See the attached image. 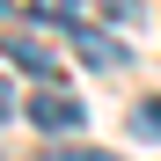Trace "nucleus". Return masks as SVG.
<instances>
[{
	"label": "nucleus",
	"instance_id": "1",
	"mask_svg": "<svg viewBox=\"0 0 161 161\" xmlns=\"http://www.w3.org/2000/svg\"><path fill=\"white\" fill-rule=\"evenodd\" d=\"M30 125H37V132H80L88 110H80V95H66V88H51V80H44V88L30 95Z\"/></svg>",
	"mask_w": 161,
	"mask_h": 161
},
{
	"label": "nucleus",
	"instance_id": "2",
	"mask_svg": "<svg viewBox=\"0 0 161 161\" xmlns=\"http://www.w3.org/2000/svg\"><path fill=\"white\" fill-rule=\"evenodd\" d=\"M0 59H15L22 73H37V80H51V51H44L37 37H22V30H8V37H0Z\"/></svg>",
	"mask_w": 161,
	"mask_h": 161
},
{
	"label": "nucleus",
	"instance_id": "3",
	"mask_svg": "<svg viewBox=\"0 0 161 161\" xmlns=\"http://www.w3.org/2000/svg\"><path fill=\"white\" fill-rule=\"evenodd\" d=\"M66 37H73V51H80L88 66H117V59H125V44H117V37H103V30H88V22H73Z\"/></svg>",
	"mask_w": 161,
	"mask_h": 161
},
{
	"label": "nucleus",
	"instance_id": "4",
	"mask_svg": "<svg viewBox=\"0 0 161 161\" xmlns=\"http://www.w3.org/2000/svg\"><path fill=\"white\" fill-rule=\"evenodd\" d=\"M30 15H37V22H66V30H73V22H80V0H30Z\"/></svg>",
	"mask_w": 161,
	"mask_h": 161
},
{
	"label": "nucleus",
	"instance_id": "5",
	"mask_svg": "<svg viewBox=\"0 0 161 161\" xmlns=\"http://www.w3.org/2000/svg\"><path fill=\"white\" fill-rule=\"evenodd\" d=\"M132 132H139V139H161V95H147L139 110H132Z\"/></svg>",
	"mask_w": 161,
	"mask_h": 161
},
{
	"label": "nucleus",
	"instance_id": "6",
	"mask_svg": "<svg viewBox=\"0 0 161 161\" xmlns=\"http://www.w3.org/2000/svg\"><path fill=\"white\" fill-rule=\"evenodd\" d=\"M103 15H110V22H125V30H132V22H139V0H103Z\"/></svg>",
	"mask_w": 161,
	"mask_h": 161
},
{
	"label": "nucleus",
	"instance_id": "7",
	"mask_svg": "<svg viewBox=\"0 0 161 161\" xmlns=\"http://www.w3.org/2000/svg\"><path fill=\"white\" fill-rule=\"evenodd\" d=\"M37 161H73V147H44V154H37Z\"/></svg>",
	"mask_w": 161,
	"mask_h": 161
},
{
	"label": "nucleus",
	"instance_id": "8",
	"mask_svg": "<svg viewBox=\"0 0 161 161\" xmlns=\"http://www.w3.org/2000/svg\"><path fill=\"white\" fill-rule=\"evenodd\" d=\"M0 117H8V73H0Z\"/></svg>",
	"mask_w": 161,
	"mask_h": 161
},
{
	"label": "nucleus",
	"instance_id": "9",
	"mask_svg": "<svg viewBox=\"0 0 161 161\" xmlns=\"http://www.w3.org/2000/svg\"><path fill=\"white\" fill-rule=\"evenodd\" d=\"M0 15H8V0H0Z\"/></svg>",
	"mask_w": 161,
	"mask_h": 161
}]
</instances>
